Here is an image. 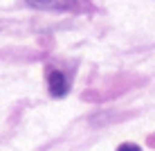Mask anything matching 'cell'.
Masks as SVG:
<instances>
[{"label":"cell","instance_id":"7a4b0ae2","mask_svg":"<svg viewBox=\"0 0 155 151\" xmlns=\"http://www.w3.org/2000/svg\"><path fill=\"white\" fill-rule=\"evenodd\" d=\"M47 86H50V95L52 97H63L68 93V79L61 70H47Z\"/></svg>","mask_w":155,"mask_h":151},{"label":"cell","instance_id":"3957f363","mask_svg":"<svg viewBox=\"0 0 155 151\" xmlns=\"http://www.w3.org/2000/svg\"><path fill=\"white\" fill-rule=\"evenodd\" d=\"M117 151H142V149L137 147V144H130V142H126V144H121V147L117 149Z\"/></svg>","mask_w":155,"mask_h":151},{"label":"cell","instance_id":"6da1fadb","mask_svg":"<svg viewBox=\"0 0 155 151\" xmlns=\"http://www.w3.org/2000/svg\"><path fill=\"white\" fill-rule=\"evenodd\" d=\"M34 9H52V12H68L79 9V0H25Z\"/></svg>","mask_w":155,"mask_h":151}]
</instances>
